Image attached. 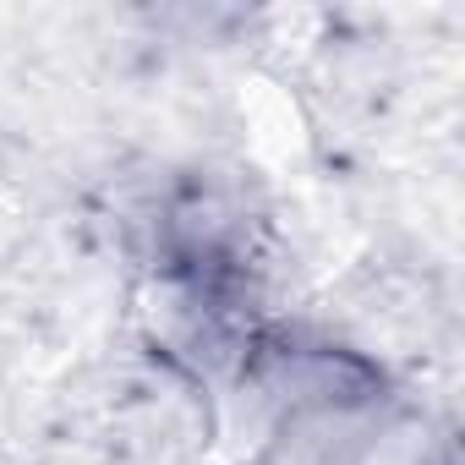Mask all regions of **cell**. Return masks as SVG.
Listing matches in <instances>:
<instances>
[{
	"mask_svg": "<svg viewBox=\"0 0 465 465\" xmlns=\"http://www.w3.org/2000/svg\"><path fill=\"white\" fill-rule=\"evenodd\" d=\"M340 465H454V449L427 416L394 411L378 416L361 438H351L340 449Z\"/></svg>",
	"mask_w": 465,
	"mask_h": 465,
	"instance_id": "cell-1",
	"label": "cell"
}]
</instances>
